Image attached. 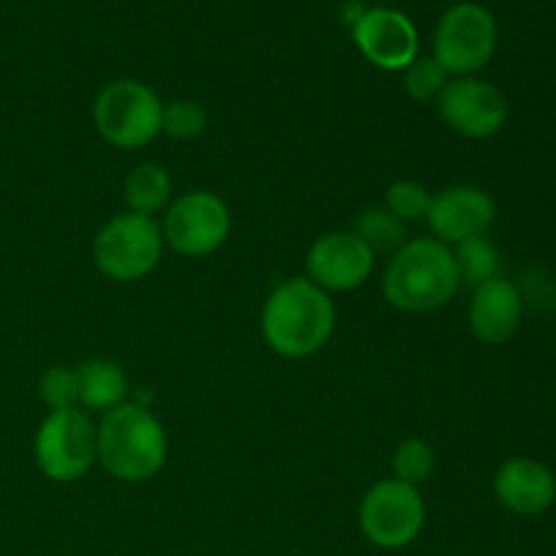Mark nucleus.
I'll return each instance as SVG.
<instances>
[{
    "label": "nucleus",
    "instance_id": "obj_1",
    "mask_svg": "<svg viewBox=\"0 0 556 556\" xmlns=\"http://www.w3.org/2000/svg\"><path fill=\"white\" fill-rule=\"evenodd\" d=\"M337 309L329 293L307 277H291L266 296L261 313L264 340L277 356L309 358L329 345Z\"/></svg>",
    "mask_w": 556,
    "mask_h": 556
},
{
    "label": "nucleus",
    "instance_id": "obj_3",
    "mask_svg": "<svg viewBox=\"0 0 556 556\" xmlns=\"http://www.w3.org/2000/svg\"><path fill=\"white\" fill-rule=\"evenodd\" d=\"M96 432L98 462L117 481L144 483L166 467L168 434L147 405L125 402L103 413Z\"/></svg>",
    "mask_w": 556,
    "mask_h": 556
},
{
    "label": "nucleus",
    "instance_id": "obj_18",
    "mask_svg": "<svg viewBox=\"0 0 556 556\" xmlns=\"http://www.w3.org/2000/svg\"><path fill=\"white\" fill-rule=\"evenodd\" d=\"M353 233L372 250L375 258L380 253L394 255L396 250H402L407 244V226L400 217L391 215L386 206H372V210L362 212L356 226H353Z\"/></svg>",
    "mask_w": 556,
    "mask_h": 556
},
{
    "label": "nucleus",
    "instance_id": "obj_5",
    "mask_svg": "<svg viewBox=\"0 0 556 556\" xmlns=\"http://www.w3.org/2000/svg\"><path fill=\"white\" fill-rule=\"evenodd\" d=\"M92 123L117 150H139L157 139L163 128V101L139 79H114L92 103Z\"/></svg>",
    "mask_w": 556,
    "mask_h": 556
},
{
    "label": "nucleus",
    "instance_id": "obj_7",
    "mask_svg": "<svg viewBox=\"0 0 556 556\" xmlns=\"http://www.w3.org/2000/svg\"><path fill=\"white\" fill-rule=\"evenodd\" d=\"M497 20L478 3H456L440 16L434 27L432 58L448 71V76H476L492 63L497 52Z\"/></svg>",
    "mask_w": 556,
    "mask_h": 556
},
{
    "label": "nucleus",
    "instance_id": "obj_16",
    "mask_svg": "<svg viewBox=\"0 0 556 556\" xmlns=\"http://www.w3.org/2000/svg\"><path fill=\"white\" fill-rule=\"evenodd\" d=\"M79 405L87 410L109 413L128 402V375L112 358H87L76 367Z\"/></svg>",
    "mask_w": 556,
    "mask_h": 556
},
{
    "label": "nucleus",
    "instance_id": "obj_9",
    "mask_svg": "<svg viewBox=\"0 0 556 556\" xmlns=\"http://www.w3.org/2000/svg\"><path fill=\"white\" fill-rule=\"evenodd\" d=\"M233 217L226 201L212 190H190L163 212V242L182 258H206L231 237Z\"/></svg>",
    "mask_w": 556,
    "mask_h": 556
},
{
    "label": "nucleus",
    "instance_id": "obj_15",
    "mask_svg": "<svg viewBox=\"0 0 556 556\" xmlns=\"http://www.w3.org/2000/svg\"><path fill=\"white\" fill-rule=\"evenodd\" d=\"M494 497L516 516H541L556 503V476L543 462L514 456L494 472Z\"/></svg>",
    "mask_w": 556,
    "mask_h": 556
},
{
    "label": "nucleus",
    "instance_id": "obj_21",
    "mask_svg": "<svg viewBox=\"0 0 556 556\" xmlns=\"http://www.w3.org/2000/svg\"><path fill=\"white\" fill-rule=\"evenodd\" d=\"M429 204H432V193L427 185L416 182V179H396L386 190V210L402 223L427 220Z\"/></svg>",
    "mask_w": 556,
    "mask_h": 556
},
{
    "label": "nucleus",
    "instance_id": "obj_23",
    "mask_svg": "<svg viewBox=\"0 0 556 556\" xmlns=\"http://www.w3.org/2000/svg\"><path fill=\"white\" fill-rule=\"evenodd\" d=\"M206 109L190 98H177L172 103H163V128L161 134L172 136L177 141H193L206 130Z\"/></svg>",
    "mask_w": 556,
    "mask_h": 556
},
{
    "label": "nucleus",
    "instance_id": "obj_17",
    "mask_svg": "<svg viewBox=\"0 0 556 556\" xmlns=\"http://www.w3.org/2000/svg\"><path fill=\"white\" fill-rule=\"evenodd\" d=\"M123 195L125 204H128V212L155 217L161 212H166L168 204L174 201L172 177H168V172L161 163H139L125 177Z\"/></svg>",
    "mask_w": 556,
    "mask_h": 556
},
{
    "label": "nucleus",
    "instance_id": "obj_24",
    "mask_svg": "<svg viewBox=\"0 0 556 556\" xmlns=\"http://www.w3.org/2000/svg\"><path fill=\"white\" fill-rule=\"evenodd\" d=\"M38 394H41V402L49 407V413L79 407V378H76V369L49 367L41 375V380H38Z\"/></svg>",
    "mask_w": 556,
    "mask_h": 556
},
{
    "label": "nucleus",
    "instance_id": "obj_11",
    "mask_svg": "<svg viewBox=\"0 0 556 556\" xmlns=\"http://www.w3.org/2000/svg\"><path fill=\"white\" fill-rule=\"evenodd\" d=\"M353 43L358 52L383 71H405L421 52L418 27L405 11L389 5L364 9L351 25Z\"/></svg>",
    "mask_w": 556,
    "mask_h": 556
},
{
    "label": "nucleus",
    "instance_id": "obj_14",
    "mask_svg": "<svg viewBox=\"0 0 556 556\" xmlns=\"http://www.w3.org/2000/svg\"><path fill=\"white\" fill-rule=\"evenodd\" d=\"M470 331L483 345H505L516 337L525 320V296L519 286L505 280L503 275L483 286L472 288L470 302Z\"/></svg>",
    "mask_w": 556,
    "mask_h": 556
},
{
    "label": "nucleus",
    "instance_id": "obj_13",
    "mask_svg": "<svg viewBox=\"0 0 556 556\" xmlns=\"http://www.w3.org/2000/svg\"><path fill=\"white\" fill-rule=\"evenodd\" d=\"M494 220H497V204L486 190L476 185H454L434 193L427 215L432 239L448 248L486 237Z\"/></svg>",
    "mask_w": 556,
    "mask_h": 556
},
{
    "label": "nucleus",
    "instance_id": "obj_4",
    "mask_svg": "<svg viewBox=\"0 0 556 556\" xmlns=\"http://www.w3.org/2000/svg\"><path fill=\"white\" fill-rule=\"evenodd\" d=\"M161 223L155 217L123 212L103 223L92 242V261L98 271L114 282H139L157 269L163 258Z\"/></svg>",
    "mask_w": 556,
    "mask_h": 556
},
{
    "label": "nucleus",
    "instance_id": "obj_2",
    "mask_svg": "<svg viewBox=\"0 0 556 556\" xmlns=\"http://www.w3.org/2000/svg\"><path fill=\"white\" fill-rule=\"evenodd\" d=\"M462 280L454 250L432 237L407 239L391 255L383 275L386 302L402 313H434L459 293Z\"/></svg>",
    "mask_w": 556,
    "mask_h": 556
},
{
    "label": "nucleus",
    "instance_id": "obj_10",
    "mask_svg": "<svg viewBox=\"0 0 556 556\" xmlns=\"http://www.w3.org/2000/svg\"><path fill=\"white\" fill-rule=\"evenodd\" d=\"M440 119L465 139H492L510 117L508 98L497 85L478 76H454L438 98Z\"/></svg>",
    "mask_w": 556,
    "mask_h": 556
},
{
    "label": "nucleus",
    "instance_id": "obj_22",
    "mask_svg": "<svg viewBox=\"0 0 556 556\" xmlns=\"http://www.w3.org/2000/svg\"><path fill=\"white\" fill-rule=\"evenodd\" d=\"M402 74H405V92L418 103H438L440 92H443L445 85L451 81L448 71H445L438 60L421 58V54H418Z\"/></svg>",
    "mask_w": 556,
    "mask_h": 556
},
{
    "label": "nucleus",
    "instance_id": "obj_12",
    "mask_svg": "<svg viewBox=\"0 0 556 556\" xmlns=\"http://www.w3.org/2000/svg\"><path fill=\"white\" fill-rule=\"evenodd\" d=\"M375 271V253L353 231H329L307 250V280L326 293L362 288Z\"/></svg>",
    "mask_w": 556,
    "mask_h": 556
},
{
    "label": "nucleus",
    "instance_id": "obj_6",
    "mask_svg": "<svg viewBox=\"0 0 556 556\" xmlns=\"http://www.w3.org/2000/svg\"><path fill=\"white\" fill-rule=\"evenodd\" d=\"M33 454H36L38 470L49 481H79L98 462L96 424L79 407L49 413L33 440Z\"/></svg>",
    "mask_w": 556,
    "mask_h": 556
},
{
    "label": "nucleus",
    "instance_id": "obj_19",
    "mask_svg": "<svg viewBox=\"0 0 556 556\" xmlns=\"http://www.w3.org/2000/svg\"><path fill=\"white\" fill-rule=\"evenodd\" d=\"M456 269H459L462 286L478 288L483 282L500 277V250L489 237L470 239V242L456 244L454 250Z\"/></svg>",
    "mask_w": 556,
    "mask_h": 556
},
{
    "label": "nucleus",
    "instance_id": "obj_8",
    "mask_svg": "<svg viewBox=\"0 0 556 556\" xmlns=\"http://www.w3.org/2000/svg\"><path fill=\"white\" fill-rule=\"evenodd\" d=\"M358 525L372 546L396 552L421 535L427 525V500L421 489L386 478L364 494L358 505Z\"/></svg>",
    "mask_w": 556,
    "mask_h": 556
},
{
    "label": "nucleus",
    "instance_id": "obj_20",
    "mask_svg": "<svg viewBox=\"0 0 556 556\" xmlns=\"http://www.w3.org/2000/svg\"><path fill=\"white\" fill-rule=\"evenodd\" d=\"M391 470L394 478L410 486H421L432 478L434 472V448L424 438H407L402 440L391 456Z\"/></svg>",
    "mask_w": 556,
    "mask_h": 556
}]
</instances>
